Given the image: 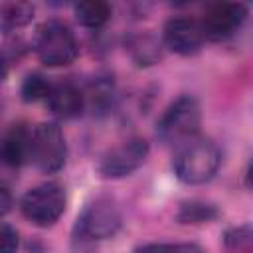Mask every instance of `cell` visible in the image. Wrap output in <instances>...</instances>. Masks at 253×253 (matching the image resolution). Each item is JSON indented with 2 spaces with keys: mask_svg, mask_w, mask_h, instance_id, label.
I'll list each match as a JSON object with an SVG mask.
<instances>
[{
  "mask_svg": "<svg viewBox=\"0 0 253 253\" xmlns=\"http://www.w3.org/2000/svg\"><path fill=\"white\" fill-rule=\"evenodd\" d=\"M126 47L138 65H150L160 59V43L152 36H132Z\"/></svg>",
  "mask_w": 253,
  "mask_h": 253,
  "instance_id": "5bb4252c",
  "label": "cell"
},
{
  "mask_svg": "<svg viewBox=\"0 0 253 253\" xmlns=\"http://www.w3.org/2000/svg\"><path fill=\"white\" fill-rule=\"evenodd\" d=\"M34 18V6L28 2H6L0 6V30L12 32L24 28Z\"/></svg>",
  "mask_w": 253,
  "mask_h": 253,
  "instance_id": "7c38bea8",
  "label": "cell"
},
{
  "mask_svg": "<svg viewBox=\"0 0 253 253\" xmlns=\"http://www.w3.org/2000/svg\"><path fill=\"white\" fill-rule=\"evenodd\" d=\"M75 18L87 28H99L111 18V6L101 0H85L75 4Z\"/></svg>",
  "mask_w": 253,
  "mask_h": 253,
  "instance_id": "4fadbf2b",
  "label": "cell"
},
{
  "mask_svg": "<svg viewBox=\"0 0 253 253\" xmlns=\"http://www.w3.org/2000/svg\"><path fill=\"white\" fill-rule=\"evenodd\" d=\"M71 253H97L95 239L87 237L81 231H73V241H71Z\"/></svg>",
  "mask_w": 253,
  "mask_h": 253,
  "instance_id": "d6986e66",
  "label": "cell"
},
{
  "mask_svg": "<svg viewBox=\"0 0 253 253\" xmlns=\"http://www.w3.org/2000/svg\"><path fill=\"white\" fill-rule=\"evenodd\" d=\"M121 227V213L119 208L111 198L99 196L93 202H89L83 211L77 217L75 229L85 233L87 237L99 241L105 237H111L119 231Z\"/></svg>",
  "mask_w": 253,
  "mask_h": 253,
  "instance_id": "8992f818",
  "label": "cell"
},
{
  "mask_svg": "<svg viewBox=\"0 0 253 253\" xmlns=\"http://www.w3.org/2000/svg\"><path fill=\"white\" fill-rule=\"evenodd\" d=\"M202 123V111L194 97H178L160 117L156 134L164 144H182L196 136Z\"/></svg>",
  "mask_w": 253,
  "mask_h": 253,
  "instance_id": "7a4b0ae2",
  "label": "cell"
},
{
  "mask_svg": "<svg viewBox=\"0 0 253 253\" xmlns=\"http://www.w3.org/2000/svg\"><path fill=\"white\" fill-rule=\"evenodd\" d=\"M6 75H8V65H6L4 57L0 55V81H4V79H6Z\"/></svg>",
  "mask_w": 253,
  "mask_h": 253,
  "instance_id": "603a6c76",
  "label": "cell"
},
{
  "mask_svg": "<svg viewBox=\"0 0 253 253\" xmlns=\"http://www.w3.org/2000/svg\"><path fill=\"white\" fill-rule=\"evenodd\" d=\"M204 32L200 22L192 18H172L164 26V43L168 49L180 55L196 53L204 43Z\"/></svg>",
  "mask_w": 253,
  "mask_h": 253,
  "instance_id": "9c48e42d",
  "label": "cell"
},
{
  "mask_svg": "<svg viewBox=\"0 0 253 253\" xmlns=\"http://www.w3.org/2000/svg\"><path fill=\"white\" fill-rule=\"evenodd\" d=\"M18 245H20V239L16 229L0 221V253H16Z\"/></svg>",
  "mask_w": 253,
  "mask_h": 253,
  "instance_id": "ac0fdd59",
  "label": "cell"
},
{
  "mask_svg": "<svg viewBox=\"0 0 253 253\" xmlns=\"http://www.w3.org/2000/svg\"><path fill=\"white\" fill-rule=\"evenodd\" d=\"M219 148L208 138H190L178 144L172 166L184 184H204L211 180L219 168Z\"/></svg>",
  "mask_w": 253,
  "mask_h": 253,
  "instance_id": "6da1fadb",
  "label": "cell"
},
{
  "mask_svg": "<svg viewBox=\"0 0 253 253\" xmlns=\"http://www.w3.org/2000/svg\"><path fill=\"white\" fill-rule=\"evenodd\" d=\"M24 217L38 225H53L65 211V192L57 182H45L28 190L20 202Z\"/></svg>",
  "mask_w": 253,
  "mask_h": 253,
  "instance_id": "5b68a950",
  "label": "cell"
},
{
  "mask_svg": "<svg viewBox=\"0 0 253 253\" xmlns=\"http://www.w3.org/2000/svg\"><path fill=\"white\" fill-rule=\"evenodd\" d=\"M45 101L49 111L59 119H75L83 113V107H85L83 93L71 83L51 85V91Z\"/></svg>",
  "mask_w": 253,
  "mask_h": 253,
  "instance_id": "30bf717a",
  "label": "cell"
},
{
  "mask_svg": "<svg viewBox=\"0 0 253 253\" xmlns=\"http://www.w3.org/2000/svg\"><path fill=\"white\" fill-rule=\"evenodd\" d=\"M174 253H202V249L196 247V245L182 243V245H174Z\"/></svg>",
  "mask_w": 253,
  "mask_h": 253,
  "instance_id": "7402d4cb",
  "label": "cell"
},
{
  "mask_svg": "<svg viewBox=\"0 0 253 253\" xmlns=\"http://www.w3.org/2000/svg\"><path fill=\"white\" fill-rule=\"evenodd\" d=\"M215 217H217L215 208L204 202H188L178 211V221L182 223H204Z\"/></svg>",
  "mask_w": 253,
  "mask_h": 253,
  "instance_id": "9a60e30c",
  "label": "cell"
},
{
  "mask_svg": "<svg viewBox=\"0 0 253 253\" xmlns=\"http://www.w3.org/2000/svg\"><path fill=\"white\" fill-rule=\"evenodd\" d=\"M247 8L239 2H219L206 10L200 26L204 32V38L221 42L231 38L245 22Z\"/></svg>",
  "mask_w": 253,
  "mask_h": 253,
  "instance_id": "ba28073f",
  "label": "cell"
},
{
  "mask_svg": "<svg viewBox=\"0 0 253 253\" xmlns=\"http://www.w3.org/2000/svg\"><path fill=\"white\" fill-rule=\"evenodd\" d=\"M12 204H14V198H12V192L6 184H0V215L8 213L12 210Z\"/></svg>",
  "mask_w": 253,
  "mask_h": 253,
  "instance_id": "ffe728a7",
  "label": "cell"
},
{
  "mask_svg": "<svg viewBox=\"0 0 253 253\" xmlns=\"http://www.w3.org/2000/svg\"><path fill=\"white\" fill-rule=\"evenodd\" d=\"M36 53L47 67H61L75 61L79 47L73 32L59 20H49L40 26L36 36Z\"/></svg>",
  "mask_w": 253,
  "mask_h": 253,
  "instance_id": "3957f363",
  "label": "cell"
},
{
  "mask_svg": "<svg viewBox=\"0 0 253 253\" xmlns=\"http://www.w3.org/2000/svg\"><path fill=\"white\" fill-rule=\"evenodd\" d=\"M49 91H51L49 81H47L43 75H40V73H32V75H28V77L24 79V83H22V89H20L22 99H24L26 103H38V101H43V99H47Z\"/></svg>",
  "mask_w": 253,
  "mask_h": 253,
  "instance_id": "2e32d148",
  "label": "cell"
},
{
  "mask_svg": "<svg viewBox=\"0 0 253 253\" xmlns=\"http://www.w3.org/2000/svg\"><path fill=\"white\" fill-rule=\"evenodd\" d=\"M30 158V128L16 125L0 138V162L6 166H22Z\"/></svg>",
  "mask_w": 253,
  "mask_h": 253,
  "instance_id": "8fae6325",
  "label": "cell"
},
{
  "mask_svg": "<svg viewBox=\"0 0 253 253\" xmlns=\"http://www.w3.org/2000/svg\"><path fill=\"white\" fill-rule=\"evenodd\" d=\"M148 156V142L144 138H128L123 144L111 148L99 164L103 178H125L132 174Z\"/></svg>",
  "mask_w": 253,
  "mask_h": 253,
  "instance_id": "52a82bcc",
  "label": "cell"
},
{
  "mask_svg": "<svg viewBox=\"0 0 253 253\" xmlns=\"http://www.w3.org/2000/svg\"><path fill=\"white\" fill-rule=\"evenodd\" d=\"M134 253H174V245H170V243H148V245L136 249Z\"/></svg>",
  "mask_w": 253,
  "mask_h": 253,
  "instance_id": "44dd1931",
  "label": "cell"
},
{
  "mask_svg": "<svg viewBox=\"0 0 253 253\" xmlns=\"http://www.w3.org/2000/svg\"><path fill=\"white\" fill-rule=\"evenodd\" d=\"M67 146L61 128L55 123H40L30 130V158L38 170L51 174L65 164Z\"/></svg>",
  "mask_w": 253,
  "mask_h": 253,
  "instance_id": "277c9868",
  "label": "cell"
},
{
  "mask_svg": "<svg viewBox=\"0 0 253 253\" xmlns=\"http://www.w3.org/2000/svg\"><path fill=\"white\" fill-rule=\"evenodd\" d=\"M225 241L231 249H237V251H249L251 249V229L247 225L243 227H237V229H231L227 235H225Z\"/></svg>",
  "mask_w": 253,
  "mask_h": 253,
  "instance_id": "e0dca14e",
  "label": "cell"
}]
</instances>
